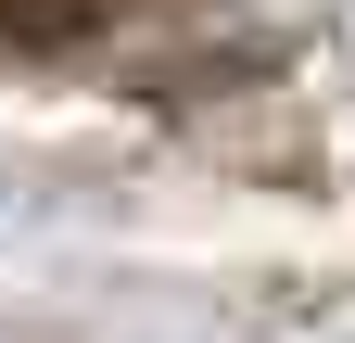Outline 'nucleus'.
Returning <instances> with one entry per match:
<instances>
[{"mask_svg": "<svg viewBox=\"0 0 355 343\" xmlns=\"http://www.w3.org/2000/svg\"><path fill=\"white\" fill-rule=\"evenodd\" d=\"M38 13H51V0H38Z\"/></svg>", "mask_w": 355, "mask_h": 343, "instance_id": "f257e3e1", "label": "nucleus"}]
</instances>
